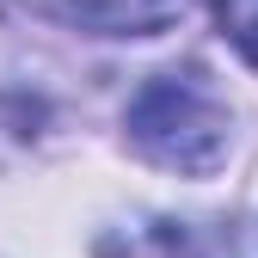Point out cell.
Returning a JSON list of instances; mask_svg holds the SVG:
<instances>
[{"mask_svg":"<svg viewBox=\"0 0 258 258\" xmlns=\"http://www.w3.org/2000/svg\"><path fill=\"white\" fill-rule=\"evenodd\" d=\"M129 142H136L142 160L184 178H209L221 160H228V136H234V117L228 99L197 74H154L136 99H129Z\"/></svg>","mask_w":258,"mask_h":258,"instance_id":"6da1fadb","label":"cell"},{"mask_svg":"<svg viewBox=\"0 0 258 258\" xmlns=\"http://www.w3.org/2000/svg\"><path fill=\"white\" fill-rule=\"evenodd\" d=\"M25 7L86 37H160L190 13V0H25Z\"/></svg>","mask_w":258,"mask_h":258,"instance_id":"7a4b0ae2","label":"cell"},{"mask_svg":"<svg viewBox=\"0 0 258 258\" xmlns=\"http://www.w3.org/2000/svg\"><path fill=\"white\" fill-rule=\"evenodd\" d=\"M215 19H221V37L258 68V0H215Z\"/></svg>","mask_w":258,"mask_h":258,"instance_id":"3957f363","label":"cell"}]
</instances>
